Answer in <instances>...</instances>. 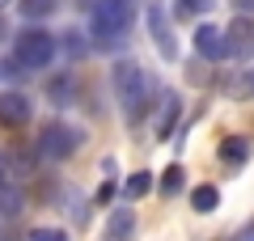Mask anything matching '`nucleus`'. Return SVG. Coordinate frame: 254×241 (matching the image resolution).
I'll return each instance as SVG.
<instances>
[{
    "label": "nucleus",
    "instance_id": "obj_1",
    "mask_svg": "<svg viewBox=\"0 0 254 241\" xmlns=\"http://www.w3.org/2000/svg\"><path fill=\"white\" fill-rule=\"evenodd\" d=\"M115 98H119V106H123V119L127 123H136L140 115L148 110V102H153V80H148V72L140 68L136 60H115Z\"/></svg>",
    "mask_w": 254,
    "mask_h": 241
},
{
    "label": "nucleus",
    "instance_id": "obj_2",
    "mask_svg": "<svg viewBox=\"0 0 254 241\" xmlns=\"http://www.w3.org/2000/svg\"><path fill=\"white\" fill-rule=\"evenodd\" d=\"M131 26H136V9H131V0H98L93 13H89V34L98 38L102 47H119Z\"/></svg>",
    "mask_w": 254,
    "mask_h": 241
},
{
    "label": "nucleus",
    "instance_id": "obj_3",
    "mask_svg": "<svg viewBox=\"0 0 254 241\" xmlns=\"http://www.w3.org/2000/svg\"><path fill=\"white\" fill-rule=\"evenodd\" d=\"M13 60H17V68H21V72H43L47 63L55 60V38L47 34V30H34V26H30L26 34H17Z\"/></svg>",
    "mask_w": 254,
    "mask_h": 241
},
{
    "label": "nucleus",
    "instance_id": "obj_4",
    "mask_svg": "<svg viewBox=\"0 0 254 241\" xmlns=\"http://www.w3.org/2000/svg\"><path fill=\"white\" fill-rule=\"evenodd\" d=\"M85 144V131L72 123H47L43 131H38V152L51 161H68L76 148Z\"/></svg>",
    "mask_w": 254,
    "mask_h": 241
},
{
    "label": "nucleus",
    "instance_id": "obj_5",
    "mask_svg": "<svg viewBox=\"0 0 254 241\" xmlns=\"http://www.w3.org/2000/svg\"><path fill=\"white\" fill-rule=\"evenodd\" d=\"M144 21H148V38H153V47L161 51V60H178V38H174L170 13H165L161 0H148L144 4Z\"/></svg>",
    "mask_w": 254,
    "mask_h": 241
},
{
    "label": "nucleus",
    "instance_id": "obj_6",
    "mask_svg": "<svg viewBox=\"0 0 254 241\" xmlns=\"http://www.w3.org/2000/svg\"><path fill=\"white\" fill-rule=\"evenodd\" d=\"M250 51H254V26L246 17H237L233 26L220 34V60L242 63V60H250Z\"/></svg>",
    "mask_w": 254,
    "mask_h": 241
},
{
    "label": "nucleus",
    "instance_id": "obj_7",
    "mask_svg": "<svg viewBox=\"0 0 254 241\" xmlns=\"http://www.w3.org/2000/svg\"><path fill=\"white\" fill-rule=\"evenodd\" d=\"M30 115H34V106H30V98L21 89H4L0 93V127H26L30 123Z\"/></svg>",
    "mask_w": 254,
    "mask_h": 241
},
{
    "label": "nucleus",
    "instance_id": "obj_8",
    "mask_svg": "<svg viewBox=\"0 0 254 241\" xmlns=\"http://www.w3.org/2000/svg\"><path fill=\"white\" fill-rule=\"evenodd\" d=\"M136 212H131V207H119L115 216H110L106 220V233H102V241H131L136 237Z\"/></svg>",
    "mask_w": 254,
    "mask_h": 241
},
{
    "label": "nucleus",
    "instance_id": "obj_9",
    "mask_svg": "<svg viewBox=\"0 0 254 241\" xmlns=\"http://www.w3.org/2000/svg\"><path fill=\"white\" fill-rule=\"evenodd\" d=\"M216 157L225 161L229 170H242L246 157H250V140H246V135H225V140H220V148H216Z\"/></svg>",
    "mask_w": 254,
    "mask_h": 241
},
{
    "label": "nucleus",
    "instance_id": "obj_10",
    "mask_svg": "<svg viewBox=\"0 0 254 241\" xmlns=\"http://www.w3.org/2000/svg\"><path fill=\"white\" fill-rule=\"evenodd\" d=\"M195 51H199L203 60H220V26L216 21L195 26Z\"/></svg>",
    "mask_w": 254,
    "mask_h": 241
},
{
    "label": "nucleus",
    "instance_id": "obj_11",
    "mask_svg": "<svg viewBox=\"0 0 254 241\" xmlns=\"http://www.w3.org/2000/svg\"><path fill=\"white\" fill-rule=\"evenodd\" d=\"M178 115H182V102L174 98V93H165V98H161V115H157V135H161V140H170Z\"/></svg>",
    "mask_w": 254,
    "mask_h": 241
},
{
    "label": "nucleus",
    "instance_id": "obj_12",
    "mask_svg": "<svg viewBox=\"0 0 254 241\" xmlns=\"http://www.w3.org/2000/svg\"><path fill=\"white\" fill-rule=\"evenodd\" d=\"M47 98H51L55 106H68V102L76 98V80L72 76H55L51 85H47Z\"/></svg>",
    "mask_w": 254,
    "mask_h": 241
},
{
    "label": "nucleus",
    "instance_id": "obj_13",
    "mask_svg": "<svg viewBox=\"0 0 254 241\" xmlns=\"http://www.w3.org/2000/svg\"><path fill=\"white\" fill-rule=\"evenodd\" d=\"M148 190H153V174L148 170H136L131 178L123 182V199H144Z\"/></svg>",
    "mask_w": 254,
    "mask_h": 241
},
{
    "label": "nucleus",
    "instance_id": "obj_14",
    "mask_svg": "<svg viewBox=\"0 0 254 241\" xmlns=\"http://www.w3.org/2000/svg\"><path fill=\"white\" fill-rule=\"evenodd\" d=\"M182 186H187V174H182V165H170V170L161 174V195L170 199V195H178Z\"/></svg>",
    "mask_w": 254,
    "mask_h": 241
},
{
    "label": "nucleus",
    "instance_id": "obj_15",
    "mask_svg": "<svg viewBox=\"0 0 254 241\" xmlns=\"http://www.w3.org/2000/svg\"><path fill=\"white\" fill-rule=\"evenodd\" d=\"M216 203H220L216 186H199L195 195H190V207H195V212H216Z\"/></svg>",
    "mask_w": 254,
    "mask_h": 241
},
{
    "label": "nucleus",
    "instance_id": "obj_16",
    "mask_svg": "<svg viewBox=\"0 0 254 241\" xmlns=\"http://www.w3.org/2000/svg\"><path fill=\"white\" fill-rule=\"evenodd\" d=\"M17 9H21V17H47V13L55 9V0H17Z\"/></svg>",
    "mask_w": 254,
    "mask_h": 241
},
{
    "label": "nucleus",
    "instance_id": "obj_17",
    "mask_svg": "<svg viewBox=\"0 0 254 241\" xmlns=\"http://www.w3.org/2000/svg\"><path fill=\"white\" fill-rule=\"evenodd\" d=\"M0 207H4V212H21V190L17 186H13V182H9V186H0Z\"/></svg>",
    "mask_w": 254,
    "mask_h": 241
},
{
    "label": "nucleus",
    "instance_id": "obj_18",
    "mask_svg": "<svg viewBox=\"0 0 254 241\" xmlns=\"http://www.w3.org/2000/svg\"><path fill=\"white\" fill-rule=\"evenodd\" d=\"M212 9V0H178V13L182 17H203Z\"/></svg>",
    "mask_w": 254,
    "mask_h": 241
},
{
    "label": "nucleus",
    "instance_id": "obj_19",
    "mask_svg": "<svg viewBox=\"0 0 254 241\" xmlns=\"http://www.w3.org/2000/svg\"><path fill=\"white\" fill-rule=\"evenodd\" d=\"M64 55H68V60H81V55H85V43H81V38H76V34H64Z\"/></svg>",
    "mask_w": 254,
    "mask_h": 241
},
{
    "label": "nucleus",
    "instance_id": "obj_20",
    "mask_svg": "<svg viewBox=\"0 0 254 241\" xmlns=\"http://www.w3.org/2000/svg\"><path fill=\"white\" fill-rule=\"evenodd\" d=\"M30 241H68V237H64L60 229H34V233H30Z\"/></svg>",
    "mask_w": 254,
    "mask_h": 241
},
{
    "label": "nucleus",
    "instance_id": "obj_21",
    "mask_svg": "<svg viewBox=\"0 0 254 241\" xmlns=\"http://www.w3.org/2000/svg\"><path fill=\"white\" fill-rule=\"evenodd\" d=\"M233 9L237 17H254V0H233Z\"/></svg>",
    "mask_w": 254,
    "mask_h": 241
},
{
    "label": "nucleus",
    "instance_id": "obj_22",
    "mask_svg": "<svg viewBox=\"0 0 254 241\" xmlns=\"http://www.w3.org/2000/svg\"><path fill=\"white\" fill-rule=\"evenodd\" d=\"M93 199H98V203H110V199H115V186H110V182H102V186H98V195H93Z\"/></svg>",
    "mask_w": 254,
    "mask_h": 241
},
{
    "label": "nucleus",
    "instance_id": "obj_23",
    "mask_svg": "<svg viewBox=\"0 0 254 241\" xmlns=\"http://www.w3.org/2000/svg\"><path fill=\"white\" fill-rule=\"evenodd\" d=\"M9 182H13V174H9V161L0 157V186H9Z\"/></svg>",
    "mask_w": 254,
    "mask_h": 241
},
{
    "label": "nucleus",
    "instance_id": "obj_24",
    "mask_svg": "<svg viewBox=\"0 0 254 241\" xmlns=\"http://www.w3.org/2000/svg\"><path fill=\"white\" fill-rule=\"evenodd\" d=\"M246 98H254V72L246 76Z\"/></svg>",
    "mask_w": 254,
    "mask_h": 241
},
{
    "label": "nucleus",
    "instance_id": "obj_25",
    "mask_svg": "<svg viewBox=\"0 0 254 241\" xmlns=\"http://www.w3.org/2000/svg\"><path fill=\"white\" fill-rule=\"evenodd\" d=\"M4 34H9V21H4V13H0V38H4Z\"/></svg>",
    "mask_w": 254,
    "mask_h": 241
},
{
    "label": "nucleus",
    "instance_id": "obj_26",
    "mask_svg": "<svg viewBox=\"0 0 254 241\" xmlns=\"http://www.w3.org/2000/svg\"><path fill=\"white\" fill-rule=\"evenodd\" d=\"M242 241H254V224H250V233H246V237H242Z\"/></svg>",
    "mask_w": 254,
    "mask_h": 241
},
{
    "label": "nucleus",
    "instance_id": "obj_27",
    "mask_svg": "<svg viewBox=\"0 0 254 241\" xmlns=\"http://www.w3.org/2000/svg\"><path fill=\"white\" fill-rule=\"evenodd\" d=\"M4 4H9V0H0V9H4Z\"/></svg>",
    "mask_w": 254,
    "mask_h": 241
}]
</instances>
